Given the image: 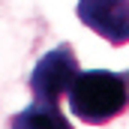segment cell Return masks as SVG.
I'll return each instance as SVG.
<instances>
[{
    "label": "cell",
    "mask_w": 129,
    "mask_h": 129,
    "mask_svg": "<svg viewBox=\"0 0 129 129\" xmlns=\"http://www.w3.org/2000/svg\"><path fill=\"white\" fill-rule=\"evenodd\" d=\"M9 129H75L69 120L63 117L60 105H42V102H30L24 111H18Z\"/></svg>",
    "instance_id": "277c9868"
},
{
    "label": "cell",
    "mask_w": 129,
    "mask_h": 129,
    "mask_svg": "<svg viewBox=\"0 0 129 129\" xmlns=\"http://www.w3.org/2000/svg\"><path fill=\"white\" fill-rule=\"evenodd\" d=\"M75 15L108 45L120 48L129 42V0H78Z\"/></svg>",
    "instance_id": "3957f363"
},
{
    "label": "cell",
    "mask_w": 129,
    "mask_h": 129,
    "mask_svg": "<svg viewBox=\"0 0 129 129\" xmlns=\"http://www.w3.org/2000/svg\"><path fill=\"white\" fill-rule=\"evenodd\" d=\"M66 99H69V111L81 123L102 126L129 108V81L126 75L108 72V69L78 72Z\"/></svg>",
    "instance_id": "6da1fadb"
},
{
    "label": "cell",
    "mask_w": 129,
    "mask_h": 129,
    "mask_svg": "<svg viewBox=\"0 0 129 129\" xmlns=\"http://www.w3.org/2000/svg\"><path fill=\"white\" fill-rule=\"evenodd\" d=\"M78 75V57L72 51V45L63 42L57 48H51L48 54L39 57V63L33 66L30 72V93L33 102H42V105H60V99L69 93L72 81Z\"/></svg>",
    "instance_id": "7a4b0ae2"
},
{
    "label": "cell",
    "mask_w": 129,
    "mask_h": 129,
    "mask_svg": "<svg viewBox=\"0 0 129 129\" xmlns=\"http://www.w3.org/2000/svg\"><path fill=\"white\" fill-rule=\"evenodd\" d=\"M126 81H129V72H126Z\"/></svg>",
    "instance_id": "5b68a950"
}]
</instances>
